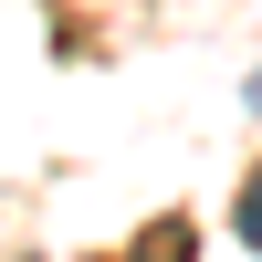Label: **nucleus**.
Returning a JSON list of instances; mask_svg holds the SVG:
<instances>
[{"label":"nucleus","mask_w":262,"mask_h":262,"mask_svg":"<svg viewBox=\"0 0 262 262\" xmlns=\"http://www.w3.org/2000/svg\"><path fill=\"white\" fill-rule=\"evenodd\" d=\"M231 231H242V242L262 252V168H252V189H242V200H231Z\"/></svg>","instance_id":"1"},{"label":"nucleus","mask_w":262,"mask_h":262,"mask_svg":"<svg viewBox=\"0 0 262 262\" xmlns=\"http://www.w3.org/2000/svg\"><path fill=\"white\" fill-rule=\"evenodd\" d=\"M137 262H189V231H179V221H168V231H158V242H147Z\"/></svg>","instance_id":"2"}]
</instances>
